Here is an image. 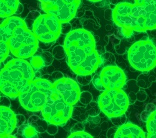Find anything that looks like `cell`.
Wrapping results in <instances>:
<instances>
[{
	"label": "cell",
	"mask_w": 156,
	"mask_h": 138,
	"mask_svg": "<svg viewBox=\"0 0 156 138\" xmlns=\"http://www.w3.org/2000/svg\"><path fill=\"white\" fill-rule=\"evenodd\" d=\"M146 138H156V133L152 134L148 133Z\"/></svg>",
	"instance_id": "cell-36"
},
{
	"label": "cell",
	"mask_w": 156,
	"mask_h": 138,
	"mask_svg": "<svg viewBox=\"0 0 156 138\" xmlns=\"http://www.w3.org/2000/svg\"><path fill=\"white\" fill-rule=\"evenodd\" d=\"M144 109H145V111H149L151 113H152L153 111L156 110V106L152 103H148L146 106H144Z\"/></svg>",
	"instance_id": "cell-32"
},
{
	"label": "cell",
	"mask_w": 156,
	"mask_h": 138,
	"mask_svg": "<svg viewBox=\"0 0 156 138\" xmlns=\"http://www.w3.org/2000/svg\"><path fill=\"white\" fill-rule=\"evenodd\" d=\"M114 138H146V134L139 126L128 123L118 128Z\"/></svg>",
	"instance_id": "cell-16"
},
{
	"label": "cell",
	"mask_w": 156,
	"mask_h": 138,
	"mask_svg": "<svg viewBox=\"0 0 156 138\" xmlns=\"http://www.w3.org/2000/svg\"><path fill=\"white\" fill-rule=\"evenodd\" d=\"M31 31L39 42L53 43L61 34V23L53 16L41 15L34 22Z\"/></svg>",
	"instance_id": "cell-9"
},
{
	"label": "cell",
	"mask_w": 156,
	"mask_h": 138,
	"mask_svg": "<svg viewBox=\"0 0 156 138\" xmlns=\"http://www.w3.org/2000/svg\"><path fill=\"white\" fill-rule=\"evenodd\" d=\"M92 99H93L92 95L87 92H85L81 93L80 101L81 102V103L86 105L89 102L91 101Z\"/></svg>",
	"instance_id": "cell-26"
},
{
	"label": "cell",
	"mask_w": 156,
	"mask_h": 138,
	"mask_svg": "<svg viewBox=\"0 0 156 138\" xmlns=\"http://www.w3.org/2000/svg\"><path fill=\"white\" fill-rule=\"evenodd\" d=\"M39 2L45 14L55 16L61 24L74 19L81 3L79 0H41Z\"/></svg>",
	"instance_id": "cell-10"
},
{
	"label": "cell",
	"mask_w": 156,
	"mask_h": 138,
	"mask_svg": "<svg viewBox=\"0 0 156 138\" xmlns=\"http://www.w3.org/2000/svg\"><path fill=\"white\" fill-rule=\"evenodd\" d=\"M118 128L119 127H113L110 128V130H109L107 133L108 138H114L115 134L116 133L117 130H118Z\"/></svg>",
	"instance_id": "cell-30"
},
{
	"label": "cell",
	"mask_w": 156,
	"mask_h": 138,
	"mask_svg": "<svg viewBox=\"0 0 156 138\" xmlns=\"http://www.w3.org/2000/svg\"><path fill=\"white\" fill-rule=\"evenodd\" d=\"M63 47L68 66L77 75L93 70L101 60L94 36L84 29L71 31L65 37Z\"/></svg>",
	"instance_id": "cell-1"
},
{
	"label": "cell",
	"mask_w": 156,
	"mask_h": 138,
	"mask_svg": "<svg viewBox=\"0 0 156 138\" xmlns=\"http://www.w3.org/2000/svg\"><path fill=\"white\" fill-rule=\"evenodd\" d=\"M53 84L48 80L36 79L18 96L21 105L30 111H41L44 105L48 90Z\"/></svg>",
	"instance_id": "cell-7"
},
{
	"label": "cell",
	"mask_w": 156,
	"mask_h": 138,
	"mask_svg": "<svg viewBox=\"0 0 156 138\" xmlns=\"http://www.w3.org/2000/svg\"><path fill=\"white\" fill-rule=\"evenodd\" d=\"M16 115L9 108L0 106V137L11 134L16 127Z\"/></svg>",
	"instance_id": "cell-14"
},
{
	"label": "cell",
	"mask_w": 156,
	"mask_h": 138,
	"mask_svg": "<svg viewBox=\"0 0 156 138\" xmlns=\"http://www.w3.org/2000/svg\"><path fill=\"white\" fill-rule=\"evenodd\" d=\"M26 24L24 19L16 16H11L4 20L0 24V41L6 42L10 38L14 29L21 25Z\"/></svg>",
	"instance_id": "cell-15"
},
{
	"label": "cell",
	"mask_w": 156,
	"mask_h": 138,
	"mask_svg": "<svg viewBox=\"0 0 156 138\" xmlns=\"http://www.w3.org/2000/svg\"><path fill=\"white\" fill-rule=\"evenodd\" d=\"M112 122L114 124H115V126H121L122 125H124V124H126V116L124 115L119 116V117H117V118H111V119Z\"/></svg>",
	"instance_id": "cell-27"
},
{
	"label": "cell",
	"mask_w": 156,
	"mask_h": 138,
	"mask_svg": "<svg viewBox=\"0 0 156 138\" xmlns=\"http://www.w3.org/2000/svg\"><path fill=\"white\" fill-rule=\"evenodd\" d=\"M19 4L18 0H0V18L6 19L15 15Z\"/></svg>",
	"instance_id": "cell-17"
},
{
	"label": "cell",
	"mask_w": 156,
	"mask_h": 138,
	"mask_svg": "<svg viewBox=\"0 0 156 138\" xmlns=\"http://www.w3.org/2000/svg\"><path fill=\"white\" fill-rule=\"evenodd\" d=\"M99 77L106 90L122 89L126 80L124 71L115 66L104 67L100 72Z\"/></svg>",
	"instance_id": "cell-12"
},
{
	"label": "cell",
	"mask_w": 156,
	"mask_h": 138,
	"mask_svg": "<svg viewBox=\"0 0 156 138\" xmlns=\"http://www.w3.org/2000/svg\"><path fill=\"white\" fill-rule=\"evenodd\" d=\"M98 106L109 118H117L125 114L129 106V99L122 89L106 90L99 96Z\"/></svg>",
	"instance_id": "cell-8"
},
{
	"label": "cell",
	"mask_w": 156,
	"mask_h": 138,
	"mask_svg": "<svg viewBox=\"0 0 156 138\" xmlns=\"http://www.w3.org/2000/svg\"><path fill=\"white\" fill-rule=\"evenodd\" d=\"M9 54V49L6 42L0 41V64L4 62Z\"/></svg>",
	"instance_id": "cell-21"
},
{
	"label": "cell",
	"mask_w": 156,
	"mask_h": 138,
	"mask_svg": "<svg viewBox=\"0 0 156 138\" xmlns=\"http://www.w3.org/2000/svg\"><path fill=\"white\" fill-rule=\"evenodd\" d=\"M31 66L33 69L34 72L43 69L45 64L40 54H35L33 56L30 57V62H29Z\"/></svg>",
	"instance_id": "cell-18"
},
{
	"label": "cell",
	"mask_w": 156,
	"mask_h": 138,
	"mask_svg": "<svg viewBox=\"0 0 156 138\" xmlns=\"http://www.w3.org/2000/svg\"><path fill=\"white\" fill-rule=\"evenodd\" d=\"M127 57L135 70L149 72L156 67V47L150 40H140L130 47Z\"/></svg>",
	"instance_id": "cell-5"
},
{
	"label": "cell",
	"mask_w": 156,
	"mask_h": 138,
	"mask_svg": "<svg viewBox=\"0 0 156 138\" xmlns=\"http://www.w3.org/2000/svg\"><path fill=\"white\" fill-rule=\"evenodd\" d=\"M41 15V14L37 11H31L30 13L27 15V18H26V20H24V21H27L29 20H33V22L35 21V20Z\"/></svg>",
	"instance_id": "cell-28"
},
{
	"label": "cell",
	"mask_w": 156,
	"mask_h": 138,
	"mask_svg": "<svg viewBox=\"0 0 156 138\" xmlns=\"http://www.w3.org/2000/svg\"><path fill=\"white\" fill-rule=\"evenodd\" d=\"M146 128L148 133H156V110L150 114L146 121Z\"/></svg>",
	"instance_id": "cell-19"
},
{
	"label": "cell",
	"mask_w": 156,
	"mask_h": 138,
	"mask_svg": "<svg viewBox=\"0 0 156 138\" xmlns=\"http://www.w3.org/2000/svg\"><path fill=\"white\" fill-rule=\"evenodd\" d=\"M73 111V107L64 102L54 86L48 90L46 102L41 110L47 123L55 126H63L72 116Z\"/></svg>",
	"instance_id": "cell-3"
},
{
	"label": "cell",
	"mask_w": 156,
	"mask_h": 138,
	"mask_svg": "<svg viewBox=\"0 0 156 138\" xmlns=\"http://www.w3.org/2000/svg\"><path fill=\"white\" fill-rule=\"evenodd\" d=\"M131 29L144 32L156 29V0H136L132 4Z\"/></svg>",
	"instance_id": "cell-6"
},
{
	"label": "cell",
	"mask_w": 156,
	"mask_h": 138,
	"mask_svg": "<svg viewBox=\"0 0 156 138\" xmlns=\"http://www.w3.org/2000/svg\"><path fill=\"white\" fill-rule=\"evenodd\" d=\"M53 56L56 59H62L66 56V52L63 46L57 45L53 50Z\"/></svg>",
	"instance_id": "cell-22"
},
{
	"label": "cell",
	"mask_w": 156,
	"mask_h": 138,
	"mask_svg": "<svg viewBox=\"0 0 156 138\" xmlns=\"http://www.w3.org/2000/svg\"><path fill=\"white\" fill-rule=\"evenodd\" d=\"M0 138H16L15 136H12V135H6V136H2V137H0Z\"/></svg>",
	"instance_id": "cell-37"
},
{
	"label": "cell",
	"mask_w": 156,
	"mask_h": 138,
	"mask_svg": "<svg viewBox=\"0 0 156 138\" xmlns=\"http://www.w3.org/2000/svg\"><path fill=\"white\" fill-rule=\"evenodd\" d=\"M39 41L27 25L16 27L7 42L9 52L16 59H29L38 50Z\"/></svg>",
	"instance_id": "cell-4"
},
{
	"label": "cell",
	"mask_w": 156,
	"mask_h": 138,
	"mask_svg": "<svg viewBox=\"0 0 156 138\" xmlns=\"http://www.w3.org/2000/svg\"><path fill=\"white\" fill-rule=\"evenodd\" d=\"M51 76H52V77H53V79L55 80V82H56V81H57V80H60V79H62V78L64 77L63 74H62L61 72H54L53 74H52Z\"/></svg>",
	"instance_id": "cell-31"
},
{
	"label": "cell",
	"mask_w": 156,
	"mask_h": 138,
	"mask_svg": "<svg viewBox=\"0 0 156 138\" xmlns=\"http://www.w3.org/2000/svg\"><path fill=\"white\" fill-rule=\"evenodd\" d=\"M151 114V113L149 112V111H144L142 113V114L140 115V118L142 119V121H145L146 122L149 115Z\"/></svg>",
	"instance_id": "cell-33"
},
{
	"label": "cell",
	"mask_w": 156,
	"mask_h": 138,
	"mask_svg": "<svg viewBox=\"0 0 156 138\" xmlns=\"http://www.w3.org/2000/svg\"><path fill=\"white\" fill-rule=\"evenodd\" d=\"M68 138H93V137L88 133L83 131L72 133Z\"/></svg>",
	"instance_id": "cell-25"
},
{
	"label": "cell",
	"mask_w": 156,
	"mask_h": 138,
	"mask_svg": "<svg viewBox=\"0 0 156 138\" xmlns=\"http://www.w3.org/2000/svg\"><path fill=\"white\" fill-rule=\"evenodd\" d=\"M131 8L132 4L127 2L120 3L114 6L112 14V19L114 23L121 28V29L132 30V21L131 18Z\"/></svg>",
	"instance_id": "cell-13"
},
{
	"label": "cell",
	"mask_w": 156,
	"mask_h": 138,
	"mask_svg": "<svg viewBox=\"0 0 156 138\" xmlns=\"http://www.w3.org/2000/svg\"><path fill=\"white\" fill-rule=\"evenodd\" d=\"M45 64L46 67L49 66L53 62V56L49 52H43L40 54Z\"/></svg>",
	"instance_id": "cell-24"
},
{
	"label": "cell",
	"mask_w": 156,
	"mask_h": 138,
	"mask_svg": "<svg viewBox=\"0 0 156 138\" xmlns=\"http://www.w3.org/2000/svg\"><path fill=\"white\" fill-rule=\"evenodd\" d=\"M53 44V43H49V44H46V43H43V42H39L38 44V48L40 47L41 49L43 50H46L49 49L51 45Z\"/></svg>",
	"instance_id": "cell-34"
},
{
	"label": "cell",
	"mask_w": 156,
	"mask_h": 138,
	"mask_svg": "<svg viewBox=\"0 0 156 138\" xmlns=\"http://www.w3.org/2000/svg\"><path fill=\"white\" fill-rule=\"evenodd\" d=\"M71 31V25L69 23L61 24V34H68Z\"/></svg>",
	"instance_id": "cell-29"
},
{
	"label": "cell",
	"mask_w": 156,
	"mask_h": 138,
	"mask_svg": "<svg viewBox=\"0 0 156 138\" xmlns=\"http://www.w3.org/2000/svg\"><path fill=\"white\" fill-rule=\"evenodd\" d=\"M34 79V71L28 61L12 59L0 70V92L16 98Z\"/></svg>",
	"instance_id": "cell-2"
},
{
	"label": "cell",
	"mask_w": 156,
	"mask_h": 138,
	"mask_svg": "<svg viewBox=\"0 0 156 138\" xmlns=\"http://www.w3.org/2000/svg\"><path fill=\"white\" fill-rule=\"evenodd\" d=\"M24 10V7H23V5L20 3L18 6V8H17V10H16V12L15 15H20L21 14L23 11Z\"/></svg>",
	"instance_id": "cell-35"
},
{
	"label": "cell",
	"mask_w": 156,
	"mask_h": 138,
	"mask_svg": "<svg viewBox=\"0 0 156 138\" xmlns=\"http://www.w3.org/2000/svg\"><path fill=\"white\" fill-rule=\"evenodd\" d=\"M53 84L55 89L68 105L73 106L80 100V87L75 80L64 77L53 82Z\"/></svg>",
	"instance_id": "cell-11"
},
{
	"label": "cell",
	"mask_w": 156,
	"mask_h": 138,
	"mask_svg": "<svg viewBox=\"0 0 156 138\" xmlns=\"http://www.w3.org/2000/svg\"><path fill=\"white\" fill-rule=\"evenodd\" d=\"M24 138H38L37 133L36 129L31 125H26L22 131Z\"/></svg>",
	"instance_id": "cell-20"
},
{
	"label": "cell",
	"mask_w": 156,
	"mask_h": 138,
	"mask_svg": "<svg viewBox=\"0 0 156 138\" xmlns=\"http://www.w3.org/2000/svg\"><path fill=\"white\" fill-rule=\"evenodd\" d=\"M92 80H93V83L94 85V86H95L96 89L99 91H102L104 92L105 91V87L103 86L100 77H99V75L98 73H96L93 77L92 78Z\"/></svg>",
	"instance_id": "cell-23"
}]
</instances>
